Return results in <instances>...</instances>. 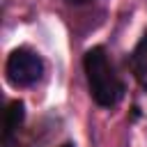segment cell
Wrapping results in <instances>:
<instances>
[{
  "instance_id": "6da1fadb",
  "label": "cell",
  "mask_w": 147,
  "mask_h": 147,
  "mask_svg": "<svg viewBox=\"0 0 147 147\" xmlns=\"http://www.w3.org/2000/svg\"><path fill=\"white\" fill-rule=\"evenodd\" d=\"M83 71L87 78L90 96L101 108H115L124 99V80L119 78L108 51L103 46H92L83 55Z\"/></svg>"
},
{
  "instance_id": "3957f363",
  "label": "cell",
  "mask_w": 147,
  "mask_h": 147,
  "mask_svg": "<svg viewBox=\"0 0 147 147\" xmlns=\"http://www.w3.org/2000/svg\"><path fill=\"white\" fill-rule=\"evenodd\" d=\"M25 119V106L23 101L14 99L9 101L7 110H5V126H2V147H14L16 138H18V129L23 126Z\"/></svg>"
},
{
  "instance_id": "277c9868",
  "label": "cell",
  "mask_w": 147,
  "mask_h": 147,
  "mask_svg": "<svg viewBox=\"0 0 147 147\" xmlns=\"http://www.w3.org/2000/svg\"><path fill=\"white\" fill-rule=\"evenodd\" d=\"M129 69H131L136 83L147 92V30L142 32L138 44L129 53Z\"/></svg>"
},
{
  "instance_id": "5b68a950",
  "label": "cell",
  "mask_w": 147,
  "mask_h": 147,
  "mask_svg": "<svg viewBox=\"0 0 147 147\" xmlns=\"http://www.w3.org/2000/svg\"><path fill=\"white\" fill-rule=\"evenodd\" d=\"M69 2H74V5H85V2H92V0H69Z\"/></svg>"
},
{
  "instance_id": "7a4b0ae2",
  "label": "cell",
  "mask_w": 147,
  "mask_h": 147,
  "mask_svg": "<svg viewBox=\"0 0 147 147\" xmlns=\"http://www.w3.org/2000/svg\"><path fill=\"white\" fill-rule=\"evenodd\" d=\"M5 76H7V83L14 87H32L44 76V60L39 57L37 51L28 46H18L7 55Z\"/></svg>"
}]
</instances>
